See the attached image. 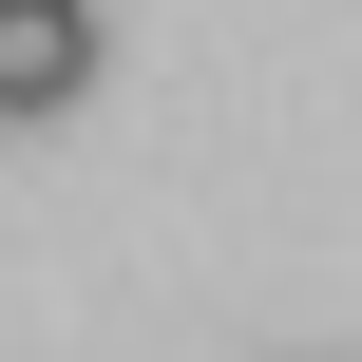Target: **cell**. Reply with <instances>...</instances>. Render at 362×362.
Masks as SVG:
<instances>
[{"label":"cell","mask_w":362,"mask_h":362,"mask_svg":"<svg viewBox=\"0 0 362 362\" xmlns=\"http://www.w3.org/2000/svg\"><path fill=\"white\" fill-rule=\"evenodd\" d=\"M95 95V0H0V134Z\"/></svg>","instance_id":"obj_1"}]
</instances>
